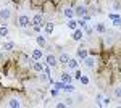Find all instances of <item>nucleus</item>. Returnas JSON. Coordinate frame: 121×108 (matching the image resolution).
I'll return each mask as SVG.
<instances>
[{
	"label": "nucleus",
	"instance_id": "obj_27",
	"mask_svg": "<svg viewBox=\"0 0 121 108\" xmlns=\"http://www.w3.org/2000/svg\"><path fill=\"white\" fill-rule=\"evenodd\" d=\"M107 105H110V99H108V97L102 99V107H107Z\"/></svg>",
	"mask_w": 121,
	"mask_h": 108
},
{
	"label": "nucleus",
	"instance_id": "obj_17",
	"mask_svg": "<svg viewBox=\"0 0 121 108\" xmlns=\"http://www.w3.org/2000/svg\"><path fill=\"white\" fill-rule=\"evenodd\" d=\"M7 105H8L10 108H21V102H19L18 99H10Z\"/></svg>",
	"mask_w": 121,
	"mask_h": 108
},
{
	"label": "nucleus",
	"instance_id": "obj_6",
	"mask_svg": "<svg viewBox=\"0 0 121 108\" xmlns=\"http://www.w3.org/2000/svg\"><path fill=\"white\" fill-rule=\"evenodd\" d=\"M32 26H40V27H44V18H42V15L40 13H36L34 16H32Z\"/></svg>",
	"mask_w": 121,
	"mask_h": 108
},
{
	"label": "nucleus",
	"instance_id": "obj_9",
	"mask_svg": "<svg viewBox=\"0 0 121 108\" xmlns=\"http://www.w3.org/2000/svg\"><path fill=\"white\" fill-rule=\"evenodd\" d=\"M53 31H55V24H53L52 21L44 24V34H45V36H50V34H52Z\"/></svg>",
	"mask_w": 121,
	"mask_h": 108
},
{
	"label": "nucleus",
	"instance_id": "obj_14",
	"mask_svg": "<svg viewBox=\"0 0 121 108\" xmlns=\"http://www.w3.org/2000/svg\"><path fill=\"white\" fill-rule=\"evenodd\" d=\"M36 42H37V45L40 48H44V47H47V37H44V34H39L36 37Z\"/></svg>",
	"mask_w": 121,
	"mask_h": 108
},
{
	"label": "nucleus",
	"instance_id": "obj_8",
	"mask_svg": "<svg viewBox=\"0 0 121 108\" xmlns=\"http://www.w3.org/2000/svg\"><path fill=\"white\" fill-rule=\"evenodd\" d=\"M11 18V10L10 8H2L0 10V19L2 21H8Z\"/></svg>",
	"mask_w": 121,
	"mask_h": 108
},
{
	"label": "nucleus",
	"instance_id": "obj_25",
	"mask_svg": "<svg viewBox=\"0 0 121 108\" xmlns=\"http://www.w3.org/2000/svg\"><path fill=\"white\" fill-rule=\"evenodd\" d=\"M63 102H65V103L68 105V107H71V105L74 103V99H73V97H66V99L63 100Z\"/></svg>",
	"mask_w": 121,
	"mask_h": 108
},
{
	"label": "nucleus",
	"instance_id": "obj_20",
	"mask_svg": "<svg viewBox=\"0 0 121 108\" xmlns=\"http://www.w3.org/2000/svg\"><path fill=\"white\" fill-rule=\"evenodd\" d=\"M68 29H71V31H74V29H78V21H74V19H68Z\"/></svg>",
	"mask_w": 121,
	"mask_h": 108
},
{
	"label": "nucleus",
	"instance_id": "obj_1",
	"mask_svg": "<svg viewBox=\"0 0 121 108\" xmlns=\"http://www.w3.org/2000/svg\"><path fill=\"white\" fill-rule=\"evenodd\" d=\"M18 26L21 29H26V27L32 26V21H31V18H29L28 15H19L18 16Z\"/></svg>",
	"mask_w": 121,
	"mask_h": 108
},
{
	"label": "nucleus",
	"instance_id": "obj_26",
	"mask_svg": "<svg viewBox=\"0 0 121 108\" xmlns=\"http://www.w3.org/2000/svg\"><path fill=\"white\" fill-rule=\"evenodd\" d=\"M79 81H81V84H84V86H87V84H89V78H87V76H84V74H82Z\"/></svg>",
	"mask_w": 121,
	"mask_h": 108
},
{
	"label": "nucleus",
	"instance_id": "obj_21",
	"mask_svg": "<svg viewBox=\"0 0 121 108\" xmlns=\"http://www.w3.org/2000/svg\"><path fill=\"white\" fill-rule=\"evenodd\" d=\"M113 95H115L116 99H121V86H116V87L113 89Z\"/></svg>",
	"mask_w": 121,
	"mask_h": 108
},
{
	"label": "nucleus",
	"instance_id": "obj_33",
	"mask_svg": "<svg viewBox=\"0 0 121 108\" xmlns=\"http://www.w3.org/2000/svg\"><path fill=\"white\" fill-rule=\"evenodd\" d=\"M2 56H3V55H2V53H0V58H2Z\"/></svg>",
	"mask_w": 121,
	"mask_h": 108
},
{
	"label": "nucleus",
	"instance_id": "obj_29",
	"mask_svg": "<svg viewBox=\"0 0 121 108\" xmlns=\"http://www.w3.org/2000/svg\"><path fill=\"white\" fill-rule=\"evenodd\" d=\"M65 107H68L65 102H58V103H56V108H65Z\"/></svg>",
	"mask_w": 121,
	"mask_h": 108
},
{
	"label": "nucleus",
	"instance_id": "obj_31",
	"mask_svg": "<svg viewBox=\"0 0 121 108\" xmlns=\"http://www.w3.org/2000/svg\"><path fill=\"white\" fill-rule=\"evenodd\" d=\"M58 94H60V89H53V90H52V95H53V97H56V95H58Z\"/></svg>",
	"mask_w": 121,
	"mask_h": 108
},
{
	"label": "nucleus",
	"instance_id": "obj_10",
	"mask_svg": "<svg viewBox=\"0 0 121 108\" xmlns=\"http://www.w3.org/2000/svg\"><path fill=\"white\" fill-rule=\"evenodd\" d=\"M15 47H16V44L13 40H7V42H3V45H2L3 52H11V50H15Z\"/></svg>",
	"mask_w": 121,
	"mask_h": 108
},
{
	"label": "nucleus",
	"instance_id": "obj_15",
	"mask_svg": "<svg viewBox=\"0 0 121 108\" xmlns=\"http://www.w3.org/2000/svg\"><path fill=\"white\" fill-rule=\"evenodd\" d=\"M82 37H84L82 29H74V31H73V40L79 42V40H82Z\"/></svg>",
	"mask_w": 121,
	"mask_h": 108
},
{
	"label": "nucleus",
	"instance_id": "obj_23",
	"mask_svg": "<svg viewBox=\"0 0 121 108\" xmlns=\"http://www.w3.org/2000/svg\"><path fill=\"white\" fill-rule=\"evenodd\" d=\"M7 36H8V27L0 26V37H7Z\"/></svg>",
	"mask_w": 121,
	"mask_h": 108
},
{
	"label": "nucleus",
	"instance_id": "obj_22",
	"mask_svg": "<svg viewBox=\"0 0 121 108\" xmlns=\"http://www.w3.org/2000/svg\"><path fill=\"white\" fill-rule=\"evenodd\" d=\"M78 26L81 27V29H86V27H87V19L79 18V21H78Z\"/></svg>",
	"mask_w": 121,
	"mask_h": 108
},
{
	"label": "nucleus",
	"instance_id": "obj_28",
	"mask_svg": "<svg viewBox=\"0 0 121 108\" xmlns=\"http://www.w3.org/2000/svg\"><path fill=\"white\" fill-rule=\"evenodd\" d=\"M113 8H115V10H120L121 8V3H120V2H113Z\"/></svg>",
	"mask_w": 121,
	"mask_h": 108
},
{
	"label": "nucleus",
	"instance_id": "obj_30",
	"mask_svg": "<svg viewBox=\"0 0 121 108\" xmlns=\"http://www.w3.org/2000/svg\"><path fill=\"white\" fill-rule=\"evenodd\" d=\"M112 42H113V39H112V37H105V44H107V45H108V44H112Z\"/></svg>",
	"mask_w": 121,
	"mask_h": 108
},
{
	"label": "nucleus",
	"instance_id": "obj_11",
	"mask_svg": "<svg viewBox=\"0 0 121 108\" xmlns=\"http://www.w3.org/2000/svg\"><path fill=\"white\" fill-rule=\"evenodd\" d=\"M63 16H65L66 19H73L76 16L74 15V8H71V7H66L65 10H63Z\"/></svg>",
	"mask_w": 121,
	"mask_h": 108
},
{
	"label": "nucleus",
	"instance_id": "obj_19",
	"mask_svg": "<svg viewBox=\"0 0 121 108\" xmlns=\"http://www.w3.org/2000/svg\"><path fill=\"white\" fill-rule=\"evenodd\" d=\"M73 81V76H71V71H65L61 74V82H71Z\"/></svg>",
	"mask_w": 121,
	"mask_h": 108
},
{
	"label": "nucleus",
	"instance_id": "obj_18",
	"mask_svg": "<svg viewBox=\"0 0 121 108\" xmlns=\"http://www.w3.org/2000/svg\"><path fill=\"white\" fill-rule=\"evenodd\" d=\"M63 90L68 92V94H73V92L76 90V87L71 84V82H63Z\"/></svg>",
	"mask_w": 121,
	"mask_h": 108
},
{
	"label": "nucleus",
	"instance_id": "obj_32",
	"mask_svg": "<svg viewBox=\"0 0 121 108\" xmlns=\"http://www.w3.org/2000/svg\"><path fill=\"white\" fill-rule=\"evenodd\" d=\"M34 27V31H36V32H39V31H40V26H32Z\"/></svg>",
	"mask_w": 121,
	"mask_h": 108
},
{
	"label": "nucleus",
	"instance_id": "obj_5",
	"mask_svg": "<svg viewBox=\"0 0 121 108\" xmlns=\"http://www.w3.org/2000/svg\"><path fill=\"white\" fill-rule=\"evenodd\" d=\"M31 68H32V71H36V73H42L44 68H45V63H39V60H32Z\"/></svg>",
	"mask_w": 121,
	"mask_h": 108
},
{
	"label": "nucleus",
	"instance_id": "obj_16",
	"mask_svg": "<svg viewBox=\"0 0 121 108\" xmlns=\"http://www.w3.org/2000/svg\"><path fill=\"white\" fill-rule=\"evenodd\" d=\"M42 56H44V52L40 50V47H39V48H34V50H32V60H40Z\"/></svg>",
	"mask_w": 121,
	"mask_h": 108
},
{
	"label": "nucleus",
	"instance_id": "obj_2",
	"mask_svg": "<svg viewBox=\"0 0 121 108\" xmlns=\"http://www.w3.org/2000/svg\"><path fill=\"white\" fill-rule=\"evenodd\" d=\"M74 15L78 18H84L87 15V7L86 5H76L74 7Z\"/></svg>",
	"mask_w": 121,
	"mask_h": 108
},
{
	"label": "nucleus",
	"instance_id": "obj_3",
	"mask_svg": "<svg viewBox=\"0 0 121 108\" xmlns=\"http://www.w3.org/2000/svg\"><path fill=\"white\" fill-rule=\"evenodd\" d=\"M45 65H48L50 68H56V65H58V58H56L53 53H48L45 56Z\"/></svg>",
	"mask_w": 121,
	"mask_h": 108
},
{
	"label": "nucleus",
	"instance_id": "obj_12",
	"mask_svg": "<svg viewBox=\"0 0 121 108\" xmlns=\"http://www.w3.org/2000/svg\"><path fill=\"white\" fill-rule=\"evenodd\" d=\"M69 58H71V56L66 53V52H61V53L58 55V65H66L69 61Z\"/></svg>",
	"mask_w": 121,
	"mask_h": 108
},
{
	"label": "nucleus",
	"instance_id": "obj_13",
	"mask_svg": "<svg viewBox=\"0 0 121 108\" xmlns=\"http://www.w3.org/2000/svg\"><path fill=\"white\" fill-rule=\"evenodd\" d=\"M66 66H68V69H69V71H76V69H78V66H79V63H78V60H76V58H69V61L66 63Z\"/></svg>",
	"mask_w": 121,
	"mask_h": 108
},
{
	"label": "nucleus",
	"instance_id": "obj_24",
	"mask_svg": "<svg viewBox=\"0 0 121 108\" xmlns=\"http://www.w3.org/2000/svg\"><path fill=\"white\" fill-rule=\"evenodd\" d=\"M95 29H97L99 32H107V27H105V24H103V23H99V24L95 26Z\"/></svg>",
	"mask_w": 121,
	"mask_h": 108
},
{
	"label": "nucleus",
	"instance_id": "obj_4",
	"mask_svg": "<svg viewBox=\"0 0 121 108\" xmlns=\"http://www.w3.org/2000/svg\"><path fill=\"white\" fill-rule=\"evenodd\" d=\"M82 63H84V66H86V68H89V69H95V66H97V63H95V58H94V56H91V55L84 58Z\"/></svg>",
	"mask_w": 121,
	"mask_h": 108
},
{
	"label": "nucleus",
	"instance_id": "obj_7",
	"mask_svg": "<svg viewBox=\"0 0 121 108\" xmlns=\"http://www.w3.org/2000/svg\"><path fill=\"white\" fill-rule=\"evenodd\" d=\"M76 55H78V58H79V60H84L86 56H89V50H87L84 45H81V47L76 50Z\"/></svg>",
	"mask_w": 121,
	"mask_h": 108
}]
</instances>
